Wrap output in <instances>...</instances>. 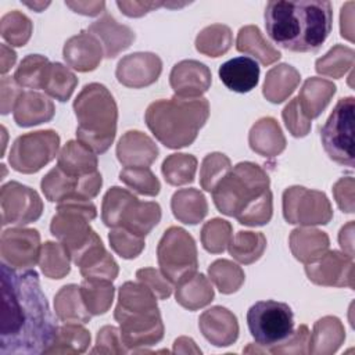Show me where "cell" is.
I'll list each match as a JSON object with an SVG mask.
<instances>
[{
    "mask_svg": "<svg viewBox=\"0 0 355 355\" xmlns=\"http://www.w3.org/2000/svg\"><path fill=\"white\" fill-rule=\"evenodd\" d=\"M354 111L352 96L340 98L320 130L322 144L330 159L354 166Z\"/></svg>",
    "mask_w": 355,
    "mask_h": 355,
    "instance_id": "obj_11",
    "label": "cell"
},
{
    "mask_svg": "<svg viewBox=\"0 0 355 355\" xmlns=\"http://www.w3.org/2000/svg\"><path fill=\"white\" fill-rule=\"evenodd\" d=\"M354 180L352 178L340 179L333 189L338 207L345 212H354Z\"/></svg>",
    "mask_w": 355,
    "mask_h": 355,
    "instance_id": "obj_56",
    "label": "cell"
},
{
    "mask_svg": "<svg viewBox=\"0 0 355 355\" xmlns=\"http://www.w3.org/2000/svg\"><path fill=\"white\" fill-rule=\"evenodd\" d=\"M54 309L57 316L65 323H87L92 313L87 311L80 286L68 284L64 286L54 297Z\"/></svg>",
    "mask_w": 355,
    "mask_h": 355,
    "instance_id": "obj_31",
    "label": "cell"
},
{
    "mask_svg": "<svg viewBox=\"0 0 355 355\" xmlns=\"http://www.w3.org/2000/svg\"><path fill=\"white\" fill-rule=\"evenodd\" d=\"M232 237V225L219 218L208 220L201 230V243L212 254L222 252L229 245Z\"/></svg>",
    "mask_w": 355,
    "mask_h": 355,
    "instance_id": "obj_49",
    "label": "cell"
},
{
    "mask_svg": "<svg viewBox=\"0 0 355 355\" xmlns=\"http://www.w3.org/2000/svg\"><path fill=\"white\" fill-rule=\"evenodd\" d=\"M78 118L76 137L96 154L105 153L116 133V104L100 83L86 85L73 101Z\"/></svg>",
    "mask_w": 355,
    "mask_h": 355,
    "instance_id": "obj_6",
    "label": "cell"
},
{
    "mask_svg": "<svg viewBox=\"0 0 355 355\" xmlns=\"http://www.w3.org/2000/svg\"><path fill=\"white\" fill-rule=\"evenodd\" d=\"M250 147L263 157L279 155L286 147V139L273 118L259 119L250 130Z\"/></svg>",
    "mask_w": 355,
    "mask_h": 355,
    "instance_id": "obj_27",
    "label": "cell"
},
{
    "mask_svg": "<svg viewBox=\"0 0 355 355\" xmlns=\"http://www.w3.org/2000/svg\"><path fill=\"white\" fill-rule=\"evenodd\" d=\"M73 263L79 266L80 275L87 280L112 282L118 276V265L105 251L97 234Z\"/></svg>",
    "mask_w": 355,
    "mask_h": 355,
    "instance_id": "obj_20",
    "label": "cell"
},
{
    "mask_svg": "<svg viewBox=\"0 0 355 355\" xmlns=\"http://www.w3.org/2000/svg\"><path fill=\"white\" fill-rule=\"evenodd\" d=\"M209 116V104L204 97L173 96L148 105L146 123L153 135L169 148L190 146Z\"/></svg>",
    "mask_w": 355,
    "mask_h": 355,
    "instance_id": "obj_4",
    "label": "cell"
},
{
    "mask_svg": "<svg viewBox=\"0 0 355 355\" xmlns=\"http://www.w3.org/2000/svg\"><path fill=\"white\" fill-rule=\"evenodd\" d=\"M26 6L31 7V8H35L39 12V11H42L43 7L49 6V3H26Z\"/></svg>",
    "mask_w": 355,
    "mask_h": 355,
    "instance_id": "obj_61",
    "label": "cell"
},
{
    "mask_svg": "<svg viewBox=\"0 0 355 355\" xmlns=\"http://www.w3.org/2000/svg\"><path fill=\"white\" fill-rule=\"evenodd\" d=\"M300 73L295 68L287 64L273 67L265 78L263 96L272 103L284 101L300 83Z\"/></svg>",
    "mask_w": 355,
    "mask_h": 355,
    "instance_id": "obj_32",
    "label": "cell"
},
{
    "mask_svg": "<svg viewBox=\"0 0 355 355\" xmlns=\"http://www.w3.org/2000/svg\"><path fill=\"white\" fill-rule=\"evenodd\" d=\"M211 280L223 294H232L240 288L244 282V272L241 268L227 259L215 261L208 269Z\"/></svg>",
    "mask_w": 355,
    "mask_h": 355,
    "instance_id": "obj_45",
    "label": "cell"
},
{
    "mask_svg": "<svg viewBox=\"0 0 355 355\" xmlns=\"http://www.w3.org/2000/svg\"><path fill=\"white\" fill-rule=\"evenodd\" d=\"M65 6L83 15H97L105 8L104 1H65Z\"/></svg>",
    "mask_w": 355,
    "mask_h": 355,
    "instance_id": "obj_58",
    "label": "cell"
},
{
    "mask_svg": "<svg viewBox=\"0 0 355 355\" xmlns=\"http://www.w3.org/2000/svg\"><path fill=\"white\" fill-rule=\"evenodd\" d=\"M336 93V85L320 78H309L305 80L300 94L297 96L301 111L308 119L319 116L330 103Z\"/></svg>",
    "mask_w": 355,
    "mask_h": 355,
    "instance_id": "obj_28",
    "label": "cell"
},
{
    "mask_svg": "<svg viewBox=\"0 0 355 355\" xmlns=\"http://www.w3.org/2000/svg\"><path fill=\"white\" fill-rule=\"evenodd\" d=\"M116 6L128 17H140L153 8L165 6L164 3H146V1H116Z\"/></svg>",
    "mask_w": 355,
    "mask_h": 355,
    "instance_id": "obj_57",
    "label": "cell"
},
{
    "mask_svg": "<svg viewBox=\"0 0 355 355\" xmlns=\"http://www.w3.org/2000/svg\"><path fill=\"white\" fill-rule=\"evenodd\" d=\"M283 215L288 223L326 225L333 211L323 193L294 186L283 193Z\"/></svg>",
    "mask_w": 355,
    "mask_h": 355,
    "instance_id": "obj_13",
    "label": "cell"
},
{
    "mask_svg": "<svg viewBox=\"0 0 355 355\" xmlns=\"http://www.w3.org/2000/svg\"><path fill=\"white\" fill-rule=\"evenodd\" d=\"M101 218L108 227H123L146 237L161 219L157 202H140L136 196L121 187H111L103 200Z\"/></svg>",
    "mask_w": 355,
    "mask_h": 355,
    "instance_id": "obj_7",
    "label": "cell"
},
{
    "mask_svg": "<svg viewBox=\"0 0 355 355\" xmlns=\"http://www.w3.org/2000/svg\"><path fill=\"white\" fill-rule=\"evenodd\" d=\"M96 207L89 200H67L58 204L57 214L51 219L50 230L65 247L72 261L92 243L97 234L89 226L96 218Z\"/></svg>",
    "mask_w": 355,
    "mask_h": 355,
    "instance_id": "obj_8",
    "label": "cell"
},
{
    "mask_svg": "<svg viewBox=\"0 0 355 355\" xmlns=\"http://www.w3.org/2000/svg\"><path fill=\"white\" fill-rule=\"evenodd\" d=\"M57 331L37 272L1 262L0 355L46 354Z\"/></svg>",
    "mask_w": 355,
    "mask_h": 355,
    "instance_id": "obj_1",
    "label": "cell"
},
{
    "mask_svg": "<svg viewBox=\"0 0 355 355\" xmlns=\"http://www.w3.org/2000/svg\"><path fill=\"white\" fill-rule=\"evenodd\" d=\"M344 337V327L337 318H322L313 326V334L309 340V345L312 344V347H309V352H334L341 345Z\"/></svg>",
    "mask_w": 355,
    "mask_h": 355,
    "instance_id": "obj_35",
    "label": "cell"
},
{
    "mask_svg": "<svg viewBox=\"0 0 355 355\" xmlns=\"http://www.w3.org/2000/svg\"><path fill=\"white\" fill-rule=\"evenodd\" d=\"M247 324L255 343L270 351L291 337L294 315L284 302L258 301L247 312Z\"/></svg>",
    "mask_w": 355,
    "mask_h": 355,
    "instance_id": "obj_9",
    "label": "cell"
},
{
    "mask_svg": "<svg viewBox=\"0 0 355 355\" xmlns=\"http://www.w3.org/2000/svg\"><path fill=\"white\" fill-rule=\"evenodd\" d=\"M40 234L35 229L14 227L4 230L0 239V255L4 263L15 269L33 266L40 257Z\"/></svg>",
    "mask_w": 355,
    "mask_h": 355,
    "instance_id": "obj_16",
    "label": "cell"
},
{
    "mask_svg": "<svg viewBox=\"0 0 355 355\" xmlns=\"http://www.w3.org/2000/svg\"><path fill=\"white\" fill-rule=\"evenodd\" d=\"M136 277L139 282L146 284L159 300H165L172 294V283L154 268L139 269L136 272Z\"/></svg>",
    "mask_w": 355,
    "mask_h": 355,
    "instance_id": "obj_53",
    "label": "cell"
},
{
    "mask_svg": "<svg viewBox=\"0 0 355 355\" xmlns=\"http://www.w3.org/2000/svg\"><path fill=\"white\" fill-rule=\"evenodd\" d=\"M173 215L183 223L196 225L208 212L205 197L196 189L178 190L171 202Z\"/></svg>",
    "mask_w": 355,
    "mask_h": 355,
    "instance_id": "obj_33",
    "label": "cell"
},
{
    "mask_svg": "<svg viewBox=\"0 0 355 355\" xmlns=\"http://www.w3.org/2000/svg\"><path fill=\"white\" fill-rule=\"evenodd\" d=\"M290 248L298 261L311 263L327 251L329 237L316 229H295L290 236Z\"/></svg>",
    "mask_w": 355,
    "mask_h": 355,
    "instance_id": "obj_29",
    "label": "cell"
},
{
    "mask_svg": "<svg viewBox=\"0 0 355 355\" xmlns=\"http://www.w3.org/2000/svg\"><path fill=\"white\" fill-rule=\"evenodd\" d=\"M96 348L92 351L93 354L96 352H116V354H123L126 349L123 348V343L121 338V333L118 331L116 327L114 326H104L98 334H97V343Z\"/></svg>",
    "mask_w": 355,
    "mask_h": 355,
    "instance_id": "obj_54",
    "label": "cell"
},
{
    "mask_svg": "<svg viewBox=\"0 0 355 355\" xmlns=\"http://www.w3.org/2000/svg\"><path fill=\"white\" fill-rule=\"evenodd\" d=\"M119 179L128 187L144 196H157L161 189L159 180L144 166H125L119 172Z\"/></svg>",
    "mask_w": 355,
    "mask_h": 355,
    "instance_id": "obj_47",
    "label": "cell"
},
{
    "mask_svg": "<svg viewBox=\"0 0 355 355\" xmlns=\"http://www.w3.org/2000/svg\"><path fill=\"white\" fill-rule=\"evenodd\" d=\"M57 166L69 175L82 176L97 171V157L79 140H71L62 147Z\"/></svg>",
    "mask_w": 355,
    "mask_h": 355,
    "instance_id": "obj_30",
    "label": "cell"
},
{
    "mask_svg": "<svg viewBox=\"0 0 355 355\" xmlns=\"http://www.w3.org/2000/svg\"><path fill=\"white\" fill-rule=\"evenodd\" d=\"M103 179L98 171L82 176H75L64 172L60 166L53 168L42 179V191L46 198L53 202L67 200H92L101 189Z\"/></svg>",
    "mask_w": 355,
    "mask_h": 355,
    "instance_id": "obj_14",
    "label": "cell"
},
{
    "mask_svg": "<svg viewBox=\"0 0 355 355\" xmlns=\"http://www.w3.org/2000/svg\"><path fill=\"white\" fill-rule=\"evenodd\" d=\"M219 78L222 83L232 92L247 93L252 90L259 80L258 62L247 55L234 57L219 67Z\"/></svg>",
    "mask_w": 355,
    "mask_h": 355,
    "instance_id": "obj_23",
    "label": "cell"
},
{
    "mask_svg": "<svg viewBox=\"0 0 355 355\" xmlns=\"http://www.w3.org/2000/svg\"><path fill=\"white\" fill-rule=\"evenodd\" d=\"M76 85V76L67 67L60 62H51L43 90L58 101H67Z\"/></svg>",
    "mask_w": 355,
    "mask_h": 355,
    "instance_id": "obj_44",
    "label": "cell"
},
{
    "mask_svg": "<svg viewBox=\"0 0 355 355\" xmlns=\"http://www.w3.org/2000/svg\"><path fill=\"white\" fill-rule=\"evenodd\" d=\"M87 32L94 35L104 47L107 58H114L118 53L128 49L135 40V33L129 26L118 24L111 15L104 14L100 19L94 21Z\"/></svg>",
    "mask_w": 355,
    "mask_h": 355,
    "instance_id": "obj_25",
    "label": "cell"
},
{
    "mask_svg": "<svg viewBox=\"0 0 355 355\" xmlns=\"http://www.w3.org/2000/svg\"><path fill=\"white\" fill-rule=\"evenodd\" d=\"M1 225H26L40 218L43 202L37 193L18 182L1 187Z\"/></svg>",
    "mask_w": 355,
    "mask_h": 355,
    "instance_id": "obj_15",
    "label": "cell"
},
{
    "mask_svg": "<svg viewBox=\"0 0 355 355\" xmlns=\"http://www.w3.org/2000/svg\"><path fill=\"white\" fill-rule=\"evenodd\" d=\"M0 33L11 46H24L32 33L31 19L19 11H11L1 18Z\"/></svg>",
    "mask_w": 355,
    "mask_h": 355,
    "instance_id": "obj_48",
    "label": "cell"
},
{
    "mask_svg": "<svg viewBox=\"0 0 355 355\" xmlns=\"http://www.w3.org/2000/svg\"><path fill=\"white\" fill-rule=\"evenodd\" d=\"M158 155V148L154 141L141 132H126L116 146V157L125 166L148 168Z\"/></svg>",
    "mask_w": 355,
    "mask_h": 355,
    "instance_id": "obj_24",
    "label": "cell"
},
{
    "mask_svg": "<svg viewBox=\"0 0 355 355\" xmlns=\"http://www.w3.org/2000/svg\"><path fill=\"white\" fill-rule=\"evenodd\" d=\"M162 69V62L153 53H135L123 57L116 68L118 82L133 89L154 83Z\"/></svg>",
    "mask_w": 355,
    "mask_h": 355,
    "instance_id": "obj_18",
    "label": "cell"
},
{
    "mask_svg": "<svg viewBox=\"0 0 355 355\" xmlns=\"http://www.w3.org/2000/svg\"><path fill=\"white\" fill-rule=\"evenodd\" d=\"M352 226L354 223L349 222L345 227L341 229L340 232V245L343 247V250H347L348 251V255L352 257Z\"/></svg>",
    "mask_w": 355,
    "mask_h": 355,
    "instance_id": "obj_59",
    "label": "cell"
},
{
    "mask_svg": "<svg viewBox=\"0 0 355 355\" xmlns=\"http://www.w3.org/2000/svg\"><path fill=\"white\" fill-rule=\"evenodd\" d=\"M54 104L44 94L24 92L14 108V119L19 126H33L47 122L54 115Z\"/></svg>",
    "mask_w": 355,
    "mask_h": 355,
    "instance_id": "obj_26",
    "label": "cell"
},
{
    "mask_svg": "<svg viewBox=\"0 0 355 355\" xmlns=\"http://www.w3.org/2000/svg\"><path fill=\"white\" fill-rule=\"evenodd\" d=\"M169 80L176 96L201 97L211 86V71L202 62L184 60L172 68Z\"/></svg>",
    "mask_w": 355,
    "mask_h": 355,
    "instance_id": "obj_19",
    "label": "cell"
},
{
    "mask_svg": "<svg viewBox=\"0 0 355 355\" xmlns=\"http://www.w3.org/2000/svg\"><path fill=\"white\" fill-rule=\"evenodd\" d=\"M216 208L241 225L261 226L272 218V193L268 173L252 162H240L215 186Z\"/></svg>",
    "mask_w": 355,
    "mask_h": 355,
    "instance_id": "obj_3",
    "label": "cell"
},
{
    "mask_svg": "<svg viewBox=\"0 0 355 355\" xmlns=\"http://www.w3.org/2000/svg\"><path fill=\"white\" fill-rule=\"evenodd\" d=\"M51 62L40 55L31 54L25 57L15 71L14 79L18 85L31 89H43Z\"/></svg>",
    "mask_w": 355,
    "mask_h": 355,
    "instance_id": "obj_41",
    "label": "cell"
},
{
    "mask_svg": "<svg viewBox=\"0 0 355 355\" xmlns=\"http://www.w3.org/2000/svg\"><path fill=\"white\" fill-rule=\"evenodd\" d=\"M204 337L216 347L233 344L239 336L236 316L223 306H214L205 311L198 320Z\"/></svg>",
    "mask_w": 355,
    "mask_h": 355,
    "instance_id": "obj_21",
    "label": "cell"
},
{
    "mask_svg": "<svg viewBox=\"0 0 355 355\" xmlns=\"http://www.w3.org/2000/svg\"><path fill=\"white\" fill-rule=\"evenodd\" d=\"M69 258L68 251L61 243L47 241L40 250V269L50 279H62L69 273Z\"/></svg>",
    "mask_w": 355,
    "mask_h": 355,
    "instance_id": "obj_42",
    "label": "cell"
},
{
    "mask_svg": "<svg viewBox=\"0 0 355 355\" xmlns=\"http://www.w3.org/2000/svg\"><path fill=\"white\" fill-rule=\"evenodd\" d=\"M305 272L308 279L316 284L354 287V262L348 254L324 252L318 261L306 263Z\"/></svg>",
    "mask_w": 355,
    "mask_h": 355,
    "instance_id": "obj_17",
    "label": "cell"
},
{
    "mask_svg": "<svg viewBox=\"0 0 355 355\" xmlns=\"http://www.w3.org/2000/svg\"><path fill=\"white\" fill-rule=\"evenodd\" d=\"M283 119L290 130V133L295 137H304L308 135L311 129V119H308L300 108L298 98H293L283 110Z\"/></svg>",
    "mask_w": 355,
    "mask_h": 355,
    "instance_id": "obj_52",
    "label": "cell"
},
{
    "mask_svg": "<svg viewBox=\"0 0 355 355\" xmlns=\"http://www.w3.org/2000/svg\"><path fill=\"white\" fill-rule=\"evenodd\" d=\"M24 92L18 87L15 79L10 76H4L1 79V114L7 115L10 111L15 108L18 98Z\"/></svg>",
    "mask_w": 355,
    "mask_h": 355,
    "instance_id": "obj_55",
    "label": "cell"
},
{
    "mask_svg": "<svg viewBox=\"0 0 355 355\" xmlns=\"http://www.w3.org/2000/svg\"><path fill=\"white\" fill-rule=\"evenodd\" d=\"M227 248L236 261L241 263H252L263 254L266 239L258 232H239L232 237Z\"/></svg>",
    "mask_w": 355,
    "mask_h": 355,
    "instance_id": "obj_37",
    "label": "cell"
},
{
    "mask_svg": "<svg viewBox=\"0 0 355 355\" xmlns=\"http://www.w3.org/2000/svg\"><path fill=\"white\" fill-rule=\"evenodd\" d=\"M108 240L112 250L125 259L136 258L146 244L144 237H140L123 227H114L108 234Z\"/></svg>",
    "mask_w": 355,
    "mask_h": 355,
    "instance_id": "obj_51",
    "label": "cell"
},
{
    "mask_svg": "<svg viewBox=\"0 0 355 355\" xmlns=\"http://www.w3.org/2000/svg\"><path fill=\"white\" fill-rule=\"evenodd\" d=\"M101 57V43L94 35L85 31L72 36L64 46V58L67 64L80 72L96 69Z\"/></svg>",
    "mask_w": 355,
    "mask_h": 355,
    "instance_id": "obj_22",
    "label": "cell"
},
{
    "mask_svg": "<svg viewBox=\"0 0 355 355\" xmlns=\"http://www.w3.org/2000/svg\"><path fill=\"white\" fill-rule=\"evenodd\" d=\"M89 344L90 334L85 327L79 326L78 323H67L62 327H58L55 340L46 354H79L86 351Z\"/></svg>",
    "mask_w": 355,
    "mask_h": 355,
    "instance_id": "obj_38",
    "label": "cell"
},
{
    "mask_svg": "<svg viewBox=\"0 0 355 355\" xmlns=\"http://www.w3.org/2000/svg\"><path fill=\"white\" fill-rule=\"evenodd\" d=\"M197 159L190 154H171L162 164V175L172 186H182L194 180Z\"/></svg>",
    "mask_w": 355,
    "mask_h": 355,
    "instance_id": "obj_43",
    "label": "cell"
},
{
    "mask_svg": "<svg viewBox=\"0 0 355 355\" xmlns=\"http://www.w3.org/2000/svg\"><path fill=\"white\" fill-rule=\"evenodd\" d=\"M232 169L230 159L220 153L208 154L201 164L200 169V183L207 191H212L215 186L227 175Z\"/></svg>",
    "mask_w": 355,
    "mask_h": 355,
    "instance_id": "obj_50",
    "label": "cell"
},
{
    "mask_svg": "<svg viewBox=\"0 0 355 355\" xmlns=\"http://www.w3.org/2000/svg\"><path fill=\"white\" fill-rule=\"evenodd\" d=\"M232 42V31L229 26L214 24L198 33L196 39V49L205 55L219 57L230 49Z\"/></svg>",
    "mask_w": 355,
    "mask_h": 355,
    "instance_id": "obj_39",
    "label": "cell"
},
{
    "mask_svg": "<svg viewBox=\"0 0 355 355\" xmlns=\"http://www.w3.org/2000/svg\"><path fill=\"white\" fill-rule=\"evenodd\" d=\"M161 273L172 283L182 284L197 273V248L193 237L182 227L165 230L157 248Z\"/></svg>",
    "mask_w": 355,
    "mask_h": 355,
    "instance_id": "obj_10",
    "label": "cell"
},
{
    "mask_svg": "<svg viewBox=\"0 0 355 355\" xmlns=\"http://www.w3.org/2000/svg\"><path fill=\"white\" fill-rule=\"evenodd\" d=\"M212 298L214 288L202 273H196L191 279L176 287V301L189 311H196L208 305Z\"/></svg>",
    "mask_w": 355,
    "mask_h": 355,
    "instance_id": "obj_36",
    "label": "cell"
},
{
    "mask_svg": "<svg viewBox=\"0 0 355 355\" xmlns=\"http://www.w3.org/2000/svg\"><path fill=\"white\" fill-rule=\"evenodd\" d=\"M80 293L87 311L92 315L105 313L114 298V286L105 280H87L80 284Z\"/></svg>",
    "mask_w": 355,
    "mask_h": 355,
    "instance_id": "obj_40",
    "label": "cell"
},
{
    "mask_svg": "<svg viewBox=\"0 0 355 355\" xmlns=\"http://www.w3.org/2000/svg\"><path fill=\"white\" fill-rule=\"evenodd\" d=\"M354 65V50L344 46H334L326 55L316 61V71L322 75L341 78Z\"/></svg>",
    "mask_w": 355,
    "mask_h": 355,
    "instance_id": "obj_46",
    "label": "cell"
},
{
    "mask_svg": "<svg viewBox=\"0 0 355 355\" xmlns=\"http://www.w3.org/2000/svg\"><path fill=\"white\" fill-rule=\"evenodd\" d=\"M236 47L239 51L255 57L263 65H270L280 58V53L263 39L258 26L254 25H247L239 31Z\"/></svg>",
    "mask_w": 355,
    "mask_h": 355,
    "instance_id": "obj_34",
    "label": "cell"
},
{
    "mask_svg": "<svg viewBox=\"0 0 355 355\" xmlns=\"http://www.w3.org/2000/svg\"><path fill=\"white\" fill-rule=\"evenodd\" d=\"M155 298L141 282H126L121 286L114 318L121 324L119 333L125 347L154 345L162 338L164 324Z\"/></svg>",
    "mask_w": 355,
    "mask_h": 355,
    "instance_id": "obj_5",
    "label": "cell"
},
{
    "mask_svg": "<svg viewBox=\"0 0 355 355\" xmlns=\"http://www.w3.org/2000/svg\"><path fill=\"white\" fill-rule=\"evenodd\" d=\"M333 11L329 1H269L265 8V28L280 47L308 53L316 51L331 32Z\"/></svg>",
    "mask_w": 355,
    "mask_h": 355,
    "instance_id": "obj_2",
    "label": "cell"
},
{
    "mask_svg": "<svg viewBox=\"0 0 355 355\" xmlns=\"http://www.w3.org/2000/svg\"><path fill=\"white\" fill-rule=\"evenodd\" d=\"M60 136L54 130H37L19 136L8 155L12 169L22 173L40 171L57 155Z\"/></svg>",
    "mask_w": 355,
    "mask_h": 355,
    "instance_id": "obj_12",
    "label": "cell"
},
{
    "mask_svg": "<svg viewBox=\"0 0 355 355\" xmlns=\"http://www.w3.org/2000/svg\"><path fill=\"white\" fill-rule=\"evenodd\" d=\"M17 54L14 50L8 49L6 44H1V73H6L15 62Z\"/></svg>",
    "mask_w": 355,
    "mask_h": 355,
    "instance_id": "obj_60",
    "label": "cell"
}]
</instances>
